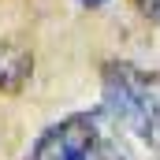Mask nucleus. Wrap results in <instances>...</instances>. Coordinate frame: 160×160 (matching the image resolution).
<instances>
[{"label": "nucleus", "instance_id": "obj_1", "mask_svg": "<svg viewBox=\"0 0 160 160\" xmlns=\"http://www.w3.org/2000/svg\"><path fill=\"white\" fill-rule=\"evenodd\" d=\"M101 112L142 145L160 149V71L108 60L101 67Z\"/></svg>", "mask_w": 160, "mask_h": 160}, {"label": "nucleus", "instance_id": "obj_2", "mask_svg": "<svg viewBox=\"0 0 160 160\" xmlns=\"http://www.w3.org/2000/svg\"><path fill=\"white\" fill-rule=\"evenodd\" d=\"M22 160H138L127 145L119 127L101 108L71 112L63 119L48 123L34 138Z\"/></svg>", "mask_w": 160, "mask_h": 160}, {"label": "nucleus", "instance_id": "obj_3", "mask_svg": "<svg viewBox=\"0 0 160 160\" xmlns=\"http://www.w3.org/2000/svg\"><path fill=\"white\" fill-rule=\"evenodd\" d=\"M34 75V52L15 41H0V93H19Z\"/></svg>", "mask_w": 160, "mask_h": 160}, {"label": "nucleus", "instance_id": "obj_4", "mask_svg": "<svg viewBox=\"0 0 160 160\" xmlns=\"http://www.w3.org/2000/svg\"><path fill=\"white\" fill-rule=\"evenodd\" d=\"M134 4H138V11H142L149 22H157V26H160V0H134Z\"/></svg>", "mask_w": 160, "mask_h": 160}, {"label": "nucleus", "instance_id": "obj_5", "mask_svg": "<svg viewBox=\"0 0 160 160\" xmlns=\"http://www.w3.org/2000/svg\"><path fill=\"white\" fill-rule=\"evenodd\" d=\"M82 8H104V4H108V0H78Z\"/></svg>", "mask_w": 160, "mask_h": 160}]
</instances>
